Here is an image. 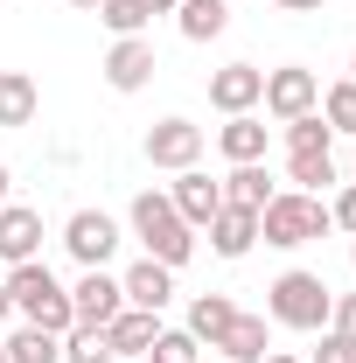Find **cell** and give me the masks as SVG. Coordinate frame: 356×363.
<instances>
[{
	"mask_svg": "<svg viewBox=\"0 0 356 363\" xmlns=\"http://www.w3.org/2000/svg\"><path fill=\"white\" fill-rule=\"evenodd\" d=\"M287 154H335V133H328V119H321V112H301V119H287Z\"/></svg>",
	"mask_w": 356,
	"mask_h": 363,
	"instance_id": "obj_23",
	"label": "cell"
},
{
	"mask_svg": "<svg viewBox=\"0 0 356 363\" xmlns=\"http://www.w3.org/2000/svg\"><path fill=\"white\" fill-rule=\"evenodd\" d=\"M35 105H43V91L28 70H0V126H35Z\"/></svg>",
	"mask_w": 356,
	"mask_h": 363,
	"instance_id": "obj_19",
	"label": "cell"
},
{
	"mask_svg": "<svg viewBox=\"0 0 356 363\" xmlns=\"http://www.w3.org/2000/svg\"><path fill=\"white\" fill-rule=\"evenodd\" d=\"M168 203L182 210V224H189V230H203V224L223 210V182H210L203 168H182L175 189H168Z\"/></svg>",
	"mask_w": 356,
	"mask_h": 363,
	"instance_id": "obj_12",
	"label": "cell"
},
{
	"mask_svg": "<svg viewBox=\"0 0 356 363\" xmlns=\"http://www.w3.org/2000/svg\"><path fill=\"white\" fill-rule=\"evenodd\" d=\"M266 140H272V126L259 119V112H230L217 126V154L230 161V168H245V161H266Z\"/></svg>",
	"mask_w": 356,
	"mask_h": 363,
	"instance_id": "obj_13",
	"label": "cell"
},
{
	"mask_svg": "<svg viewBox=\"0 0 356 363\" xmlns=\"http://www.w3.org/2000/svg\"><path fill=\"white\" fill-rule=\"evenodd\" d=\"M203 230H210V252H217V259H245V252L259 245V210H238V203H223V210H217Z\"/></svg>",
	"mask_w": 356,
	"mask_h": 363,
	"instance_id": "obj_15",
	"label": "cell"
},
{
	"mask_svg": "<svg viewBox=\"0 0 356 363\" xmlns=\"http://www.w3.org/2000/svg\"><path fill=\"white\" fill-rule=\"evenodd\" d=\"M63 252L77 259V266H105L112 252H119V224L105 217V210H70V224H63Z\"/></svg>",
	"mask_w": 356,
	"mask_h": 363,
	"instance_id": "obj_7",
	"label": "cell"
},
{
	"mask_svg": "<svg viewBox=\"0 0 356 363\" xmlns=\"http://www.w3.org/2000/svg\"><path fill=\"white\" fill-rule=\"evenodd\" d=\"M350 77H356V63H350Z\"/></svg>",
	"mask_w": 356,
	"mask_h": 363,
	"instance_id": "obj_40",
	"label": "cell"
},
{
	"mask_svg": "<svg viewBox=\"0 0 356 363\" xmlns=\"http://www.w3.org/2000/svg\"><path fill=\"white\" fill-rule=\"evenodd\" d=\"M154 70H161V63H154V43H147V35H119V43L105 49V84L119 91V98L147 91V84H154Z\"/></svg>",
	"mask_w": 356,
	"mask_h": 363,
	"instance_id": "obj_8",
	"label": "cell"
},
{
	"mask_svg": "<svg viewBox=\"0 0 356 363\" xmlns=\"http://www.w3.org/2000/svg\"><path fill=\"white\" fill-rule=\"evenodd\" d=\"M230 321H238V301H230V294H196V301H189V321H182V328H189L196 342H210V350H217Z\"/></svg>",
	"mask_w": 356,
	"mask_h": 363,
	"instance_id": "obj_18",
	"label": "cell"
},
{
	"mask_svg": "<svg viewBox=\"0 0 356 363\" xmlns=\"http://www.w3.org/2000/svg\"><path fill=\"white\" fill-rule=\"evenodd\" d=\"M0 259H7V266L43 259V210H28V203H0Z\"/></svg>",
	"mask_w": 356,
	"mask_h": 363,
	"instance_id": "obj_11",
	"label": "cell"
},
{
	"mask_svg": "<svg viewBox=\"0 0 356 363\" xmlns=\"http://www.w3.org/2000/svg\"><path fill=\"white\" fill-rule=\"evenodd\" d=\"M63 363H119V357H112L105 328H84V321H77V328L63 335Z\"/></svg>",
	"mask_w": 356,
	"mask_h": 363,
	"instance_id": "obj_27",
	"label": "cell"
},
{
	"mask_svg": "<svg viewBox=\"0 0 356 363\" xmlns=\"http://www.w3.org/2000/svg\"><path fill=\"white\" fill-rule=\"evenodd\" d=\"M119 286H126V308H147V315H161V308L175 301V272L161 266V259H140Z\"/></svg>",
	"mask_w": 356,
	"mask_h": 363,
	"instance_id": "obj_16",
	"label": "cell"
},
{
	"mask_svg": "<svg viewBox=\"0 0 356 363\" xmlns=\"http://www.w3.org/2000/svg\"><path fill=\"white\" fill-rule=\"evenodd\" d=\"M7 182H14V175H7V161H0V203H7Z\"/></svg>",
	"mask_w": 356,
	"mask_h": 363,
	"instance_id": "obj_35",
	"label": "cell"
},
{
	"mask_svg": "<svg viewBox=\"0 0 356 363\" xmlns=\"http://www.w3.org/2000/svg\"><path fill=\"white\" fill-rule=\"evenodd\" d=\"M266 363H301V357H287V350H272V357H266Z\"/></svg>",
	"mask_w": 356,
	"mask_h": 363,
	"instance_id": "obj_36",
	"label": "cell"
},
{
	"mask_svg": "<svg viewBox=\"0 0 356 363\" xmlns=\"http://www.w3.org/2000/svg\"><path fill=\"white\" fill-rule=\"evenodd\" d=\"M126 217H133V238H140V245H147V259H161V266H168V272L196 259V230L182 224V210H175V203H168V196H161V189H140V196H133V210H126Z\"/></svg>",
	"mask_w": 356,
	"mask_h": 363,
	"instance_id": "obj_2",
	"label": "cell"
},
{
	"mask_svg": "<svg viewBox=\"0 0 356 363\" xmlns=\"http://www.w3.org/2000/svg\"><path fill=\"white\" fill-rule=\"evenodd\" d=\"M0 363H7V342H0Z\"/></svg>",
	"mask_w": 356,
	"mask_h": 363,
	"instance_id": "obj_38",
	"label": "cell"
},
{
	"mask_svg": "<svg viewBox=\"0 0 356 363\" xmlns=\"http://www.w3.org/2000/svg\"><path fill=\"white\" fill-rule=\"evenodd\" d=\"M7 363H63V335H49V328H14L7 335Z\"/></svg>",
	"mask_w": 356,
	"mask_h": 363,
	"instance_id": "obj_22",
	"label": "cell"
},
{
	"mask_svg": "<svg viewBox=\"0 0 356 363\" xmlns=\"http://www.w3.org/2000/svg\"><path fill=\"white\" fill-rule=\"evenodd\" d=\"M287 182L308 189V196H321L335 182V154H287Z\"/></svg>",
	"mask_w": 356,
	"mask_h": 363,
	"instance_id": "obj_24",
	"label": "cell"
},
{
	"mask_svg": "<svg viewBox=\"0 0 356 363\" xmlns=\"http://www.w3.org/2000/svg\"><path fill=\"white\" fill-rule=\"evenodd\" d=\"M70 308H77V321H84V328H105V321L126 308V286H119V279H112L105 266H91L84 279L70 286Z\"/></svg>",
	"mask_w": 356,
	"mask_h": 363,
	"instance_id": "obj_10",
	"label": "cell"
},
{
	"mask_svg": "<svg viewBox=\"0 0 356 363\" xmlns=\"http://www.w3.org/2000/svg\"><path fill=\"white\" fill-rule=\"evenodd\" d=\"M314 363H356V335H335V328H321V350Z\"/></svg>",
	"mask_w": 356,
	"mask_h": 363,
	"instance_id": "obj_29",
	"label": "cell"
},
{
	"mask_svg": "<svg viewBox=\"0 0 356 363\" xmlns=\"http://www.w3.org/2000/svg\"><path fill=\"white\" fill-rule=\"evenodd\" d=\"M328 308H335V294H328V279L321 272H279L266 286V321L279 328H294V335H321L328 328Z\"/></svg>",
	"mask_w": 356,
	"mask_h": 363,
	"instance_id": "obj_3",
	"label": "cell"
},
{
	"mask_svg": "<svg viewBox=\"0 0 356 363\" xmlns=\"http://www.w3.org/2000/svg\"><path fill=\"white\" fill-rule=\"evenodd\" d=\"M328 328H335V335H356V294H335V308H328Z\"/></svg>",
	"mask_w": 356,
	"mask_h": 363,
	"instance_id": "obj_31",
	"label": "cell"
},
{
	"mask_svg": "<svg viewBox=\"0 0 356 363\" xmlns=\"http://www.w3.org/2000/svg\"><path fill=\"white\" fill-rule=\"evenodd\" d=\"M272 196H279V189H272V175L259 168V161H245V168L223 175V203H238V210H266Z\"/></svg>",
	"mask_w": 356,
	"mask_h": 363,
	"instance_id": "obj_21",
	"label": "cell"
},
{
	"mask_svg": "<svg viewBox=\"0 0 356 363\" xmlns=\"http://www.w3.org/2000/svg\"><path fill=\"white\" fill-rule=\"evenodd\" d=\"M7 301H14V315L28 321V328H49V335H70L77 328V308H70V286L43 266V259H28V266H7Z\"/></svg>",
	"mask_w": 356,
	"mask_h": 363,
	"instance_id": "obj_1",
	"label": "cell"
},
{
	"mask_svg": "<svg viewBox=\"0 0 356 363\" xmlns=\"http://www.w3.org/2000/svg\"><path fill=\"white\" fill-rule=\"evenodd\" d=\"M350 259H356V245H350Z\"/></svg>",
	"mask_w": 356,
	"mask_h": 363,
	"instance_id": "obj_39",
	"label": "cell"
},
{
	"mask_svg": "<svg viewBox=\"0 0 356 363\" xmlns=\"http://www.w3.org/2000/svg\"><path fill=\"white\" fill-rule=\"evenodd\" d=\"M147 7H154V14H175V7H182V0H147Z\"/></svg>",
	"mask_w": 356,
	"mask_h": 363,
	"instance_id": "obj_34",
	"label": "cell"
},
{
	"mask_svg": "<svg viewBox=\"0 0 356 363\" xmlns=\"http://www.w3.org/2000/svg\"><path fill=\"white\" fill-rule=\"evenodd\" d=\"M266 7H279V14H314L321 0H266Z\"/></svg>",
	"mask_w": 356,
	"mask_h": 363,
	"instance_id": "obj_32",
	"label": "cell"
},
{
	"mask_svg": "<svg viewBox=\"0 0 356 363\" xmlns=\"http://www.w3.org/2000/svg\"><path fill=\"white\" fill-rule=\"evenodd\" d=\"M328 224H335V230H350V238H356V182L343 189V196H335V203H328Z\"/></svg>",
	"mask_w": 356,
	"mask_h": 363,
	"instance_id": "obj_30",
	"label": "cell"
},
{
	"mask_svg": "<svg viewBox=\"0 0 356 363\" xmlns=\"http://www.w3.org/2000/svg\"><path fill=\"white\" fill-rule=\"evenodd\" d=\"M259 105H266L279 126L301 119V112H321V77L301 70V63H279V70H266V98H259Z\"/></svg>",
	"mask_w": 356,
	"mask_h": 363,
	"instance_id": "obj_5",
	"label": "cell"
},
{
	"mask_svg": "<svg viewBox=\"0 0 356 363\" xmlns=\"http://www.w3.org/2000/svg\"><path fill=\"white\" fill-rule=\"evenodd\" d=\"M321 119H328V133H350L356 140V77L321 91Z\"/></svg>",
	"mask_w": 356,
	"mask_h": 363,
	"instance_id": "obj_25",
	"label": "cell"
},
{
	"mask_svg": "<svg viewBox=\"0 0 356 363\" xmlns=\"http://www.w3.org/2000/svg\"><path fill=\"white\" fill-rule=\"evenodd\" d=\"M259 98H266V70L259 63H223L217 77H210V105H217L223 119L230 112H259Z\"/></svg>",
	"mask_w": 356,
	"mask_h": 363,
	"instance_id": "obj_9",
	"label": "cell"
},
{
	"mask_svg": "<svg viewBox=\"0 0 356 363\" xmlns=\"http://www.w3.org/2000/svg\"><path fill=\"white\" fill-rule=\"evenodd\" d=\"M203 147H210V133H203L196 119H161V126H147V161H154V168H168V175L196 168V161H203Z\"/></svg>",
	"mask_w": 356,
	"mask_h": 363,
	"instance_id": "obj_6",
	"label": "cell"
},
{
	"mask_svg": "<svg viewBox=\"0 0 356 363\" xmlns=\"http://www.w3.org/2000/svg\"><path fill=\"white\" fill-rule=\"evenodd\" d=\"M175 28L189 35V43H217L223 28H230V7H223V0H182V7H175Z\"/></svg>",
	"mask_w": 356,
	"mask_h": 363,
	"instance_id": "obj_20",
	"label": "cell"
},
{
	"mask_svg": "<svg viewBox=\"0 0 356 363\" xmlns=\"http://www.w3.org/2000/svg\"><path fill=\"white\" fill-rule=\"evenodd\" d=\"M328 203L308 196V189H279L266 210H259V238L279 245V252H294V245H314V238H328Z\"/></svg>",
	"mask_w": 356,
	"mask_h": 363,
	"instance_id": "obj_4",
	"label": "cell"
},
{
	"mask_svg": "<svg viewBox=\"0 0 356 363\" xmlns=\"http://www.w3.org/2000/svg\"><path fill=\"white\" fill-rule=\"evenodd\" d=\"M7 315H14V301H7V279H0V321H7Z\"/></svg>",
	"mask_w": 356,
	"mask_h": 363,
	"instance_id": "obj_33",
	"label": "cell"
},
{
	"mask_svg": "<svg viewBox=\"0 0 356 363\" xmlns=\"http://www.w3.org/2000/svg\"><path fill=\"white\" fill-rule=\"evenodd\" d=\"M223 363H266L272 357V328H266V315H245V308H238V321H230V328H223Z\"/></svg>",
	"mask_w": 356,
	"mask_h": 363,
	"instance_id": "obj_17",
	"label": "cell"
},
{
	"mask_svg": "<svg viewBox=\"0 0 356 363\" xmlns=\"http://www.w3.org/2000/svg\"><path fill=\"white\" fill-rule=\"evenodd\" d=\"M70 7H84V14H98V0H70Z\"/></svg>",
	"mask_w": 356,
	"mask_h": 363,
	"instance_id": "obj_37",
	"label": "cell"
},
{
	"mask_svg": "<svg viewBox=\"0 0 356 363\" xmlns=\"http://www.w3.org/2000/svg\"><path fill=\"white\" fill-rule=\"evenodd\" d=\"M98 21H105L112 35H147L154 7H147V0H98Z\"/></svg>",
	"mask_w": 356,
	"mask_h": 363,
	"instance_id": "obj_26",
	"label": "cell"
},
{
	"mask_svg": "<svg viewBox=\"0 0 356 363\" xmlns=\"http://www.w3.org/2000/svg\"><path fill=\"white\" fill-rule=\"evenodd\" d=\"M154 335H161V315H147V308H119V315L105 321V342H112L119 363H140L154 350Z\"/></svg>",
	"mask_w": 356,
	"mask_h": 363,
	"instance_id": "obj_14",
	"label": "cell"
},
{
	"mask_svg": "<svg viewBox=\"0 0 356 363\" xmlns=\"http://www.w3.org/2000/svg\"><path fill=\"white\" fill-rule=\"evenodd\" d=\"M196 357H203V342H196L189 328H161V335H154V350H147L140 363H196Z\"/></svg>",
	"mask_w": 356,
	"mask_h": 363,
	"instance_id": "obj_28",
	"label": "cell"
}]
</instances>
